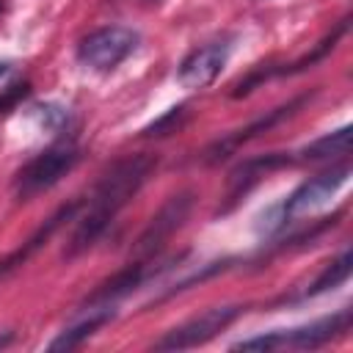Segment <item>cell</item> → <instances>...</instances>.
<instances>
[{
  "label": "cell",
  "mask_w": 353,
  "mask_h": 353,
  "mask_svg": "<svg viewBox=\"0 0 353 353\" xmlns=\"http://www.w3.org/2000/svg\"><path fill=\"white\" fill-rule=\"evenodd\" d=\"M154 165H157V157H152V154H130V157L113 163L102 174V179L97 182V188L91 193L85 215L77 221V226L63 248L66 259L80 256L105 234V229L113 223V218L130 204V199L149 179Z\"/></svg>",
  "instance_id": "obj_1"
},
{
  "label": "cell",
  "mask_w": 353,
  "mask_h": 353,
  "mask_svg": "<svg viewBox=\"0 0 353 353\" xmlns=\"http://www.w3.org/2000/svg\"><path fill=\"white\" fill-rule=\"evenodd\" d=\"M141 33L127 25H105L91 30L77 44V61L94 72H110L135 52Z\"/></svg>",
  "instance_id": "obj_2"
},
{
  "label": "cell",
  "mask_w": 353,
  "mask_h": 353,
  "mask_svg": "<svg viewBox=\"0 0 353 353\" xmlns=\"http://www.w3.org/2000/svg\"><path fill=\"white\" fill-rule=\"evenodd\" d=\"M80 160V149L74 143H58L50 146L47 152H41L39 157H33L14 179V193L19 201H28L44 190H50L55 182H61V176H66Z\"/></svg>",
  "instance_id": "obj_3"
},
{
  "label": "cell",
  "mask_w": 353,
  "mask_h": 353,
  "mask_svg": "<svg viewBox=\"0 0 353 353\" xmlns=\"http://www.w3.org/2000/svg\"><path fill=\"white\" fill-rule=\"evenodd\" d=\"M243 312H245V306H240V303L210 306V309H204L201 314L190 317L188 323L171 328L165 336H160V339L154 342V350H188V347L207 345V342L215 339L226 325H232Z\"/></svg>",
  "instance_id": "obj_4"
},
{
  "label": "cell",
  "mask_w": 353,
  "mask_h": 353,
  "mask_svg": "<svg viewBox=\"0 0 353 353\" xmlns=\"http://www.w3.org/2000/svg\"><path fill=\"white\" fill-rule=\"evenodd\" d=\"M347 179H350V163L342 160L339 165H334V168H328V171H323V174H317V176L301 182V185L287 196V201L281 204L276 223L284 226V223H290V221H295V218H301V215H309V212L325 207V204L331 201V196H336V190H339Z\"/></svg>",
  "instance_id": "obj_5"
},
{
  "label": "cell",
  "mask_w": 353,
  "mask_h": 353,
  "mask_svg": "<svg viewBox=\"0 0 353 353\" xmlns=\"http://www.w3.org/2000/svg\"><path fill=\"white\" fill-rule=\"evenodd\" d=\"M190 207H193V190H182V193L171 196L157 210V215H152L149 226L141 232V237L135 243V259H152L165 245V240L185 223V218L190 215Z\"/></svg>",
  "instance_id": "obj_6"
},
{
  "label": "cell",
  "mask_w": 353,
  "mask_h": 353,
  "mask_svg": "<svg viewBox=\"0 0 353 353\" xmlns=\"http://www.w3.org/2000/svg\"><path fill=\"white\" fill-rule=\"evenodd\" d=\"M232 55V41L221 39V41H210L199 50H193L176 69V83L188 91H199L207 88L218 80V74L223 72L226 61Z\"/></svg>",
  "instance_id": "obj_7"
},
{
  "label": "cell",
  "mask_w": 353,
  "mask_h": 353,
  "mask_svg": "<svg viewBox=\"0 0 353 353\" xmlns=\"http://www.w3.org/2000/svg\"><path fill=\"white\" fill-rule=\"evenodd\" d=\"M350 331V309H339L331 317L314 320L309 325H298L290 331H276L279 347H295V350H314L323 347Z\"/></svg>",
  "instance_id": "obj_8"
},
{
  "label": "cell",
  "mask_w": 353,
  "mask_h": 353,
  "mask_svg": "<svg viewBox=\"0 0 353 353\" xmlns=\"http://www.w3.org/2000/svg\"><path fill=\"white\" fill-rule=\"evenodd\" d=\"M309 97H295V99H290L287 105H281V108H276V110H270L268 116H262V119H256V121H251L248 127H243V130H234L232 135H226V138H221V141H215L204 154V163H221L223 157H229L237 146H243L245 141H251V138H256L259 132H265V130H270V127H276L279 121H284L287 116H292L303 102H306Z\"/></svg>",
  "instance_id": "obj_9"
},
{
  "label": "cell",
  "mask_w": 353,
  "mask_h": 353,
  "mask_svg": "<svg viewBox=\"0 0 353 353\" xmlns=\"http://www.w3.org/2000/svg\"><path fill=\"white\" fill-rule=\"evenodd\" d=\"M149 273V259H135L130 262L124 270H119L116 276H110L108 281H102L88 298H85V306H108L124 295H130L132 290L141 287V281L146 279Z\"/></svg>",
  "instance_id": "obj_10"
},
{
  "label": "cell",
  "mask_w": 353,
  "mask_h": 353,
  "mask_svg": "<svg viewBox=\"0 0 353 353\" xmlns=\"http://www.w3.org/2000/svg\"><path fill=\"white\" fill-rule=\"evenodd\" d=\"M116 317V309H113V303H108V306H91L88 309V317H83V320H77L74 325H69V328H63L52 342H50V350H74V347H80L85 339H91L105 323H110Z\"/></svg>",
  "instance_id": "obj_11"
},
{
  "label": "cell",
  "mask_w": 353,
  "mask_h": 353,
  "mask_svg": "<svg viewBox=\"0 0 353 353\" xmlns=\"http://www.w3.org/2000/svg\"><path fill=\"white\" fill-rule=\"evenodd\" d=\"M350 132L353 130L345 124V127H339V130H334V132L312 141L309 146H303L301 149V157L303 160H334V157H345V154H350Z\"/></svg>",
  "instance_id": "obj_12"
},
{
  "label": "cell",
  "mask_w": 353,
  "mask_h": 353,
  "mask_svg": "<svg viewBox=\"0 0 353 353\" xmlns=\"http://www.w3.org/2000/svg\"><path fill=\"white\" fill-rule=\"evenodd\" d=\"M350 265H353L350 251H342L339 259H334L331 265H325V270L312 281V287H309L306 292H301L295 301H306V298H314V295H323V292L339 287L342 281H347V276H350Z\"/></svg>",
  "instance_id": "obj_13"
},
{
  "label": "cell",
  "mask_w": 353,
  "mask_h": 353,
  "mask_svg": "<svg viewBox=\"0 0 353 353\" xmlns=\"http://www.w3.org/2000/svg\"><path fill=\"white\" fill-rule=\"evenodd\" d=\"M188 119V105H174L168 108L160 119H154L149 127H143V135H168V132H176Z\"/></svg>",
  "instance_id": "obj_14"
},
{
  "label": "cell",
  "mask_w": 353,
  "mask_h": 353,
  "mask_svg": "<svg viewBox=\"0 0 353 353\" xmlns=\"http://www.w3.org/2000/svg\"><path fill=\"white\" fill-rule=\"evenodd\" d=\"M33 116H36L39 127H44V130H61L69 121L66 108H61L55 102H39V105H33Z\"/></svg>",
  "instance_id": "obj_15"
},
{
  "label": "cell",
  "mask_w": 353,
  "mask_h": 353,
  "mask_svg": "<svg viewBox=\"0 0 353 353\" xmlns=\"http://www.w3.org/2000/svg\"><path fill=\"white\" fill-rule=\"evenodd\" d=\"M25 94H28V85H25V83H22V85H14V88H11L6 97H0V110L14 108V105H17V102H19Z\"/></svg>",
  "instance_id": "obj_16"
},
{
  "label": "cell",
  "mask_w": 353,
  "mask_h": 353,
  "mask_svg": "<svg viewBox=\"0 0 353 353\" xmlns=\"http://www.w3.org/2000/svg\"><path fill=\"white\" fill-rule=\"evenodd\" d=\"M0 8H3V3H0Z\"/></svg>",
  "instance_id": "obj_17"
}]
</instances>
